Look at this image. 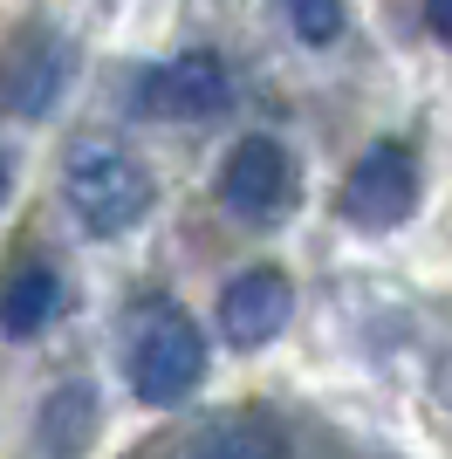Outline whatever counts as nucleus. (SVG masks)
Segmentation results:
<instances>
[{"label":"nucleus","mask_w":452,"mask_h":459,"mask_svg":"<svg viewBox=\"0 0 452 459\" xmlns=\"http://www.w3.org/2000/svg\"><path fill=\"white\" fill-rule=\"evenodd\" d=\"M62 199H69V212L83 220V233L117 240V233H131L151 212L158 186H151V172L117 137H83V144H69V158H62Z\"/></svg>","instance_id":"f257e3e1"},{"label":"nucleus","mask_w":452,"mask_h":459,"mask_svg":"<svg viewBox=\"0 0 452 459\" xmlns=\"http://www.w3.org/2000/svg\"><path fill=\"white\" fill-rule=\"evenodd\" d=\"M199 377H206V336H199V323L178 316V308H151L144 323H137V336H131V391H137V404L165 411V404L192 398Z\"/></svg>","instance_id":"f03ea898"},{"label":"nucleus","mask_w":452,"mask_h":459,"mask_svg":"<svg viewBox=\"0 0 452 459\" xmlns=\"http://www.w3.org/2000/svg\"><path fill=\"white\" fill-rule=\"evenodd\" d=\"M412 206H418V158L397 137H384L343 178V220L363 227V233H391V227L412 220Z\"/></svg>","instance_id":"7ed1b4c3"},{"label":"nucleus","mask_w":452,"mask_h":459,"mask_svg":"<svg viewBox=\"0 0 452 459\" xmlns=\"http://www.w3.org/2000/svg\"><path fill=\"white\" fill-rule=\"evenodd\" d=\"M226 103H233L226 62L206 56V48L158 62V69L137 76V90H131V110L137 117H158V124H199V117H220Z\"/></svg>","instance_id":"20e7f679"},{"label":"nucleus","mask_w":452,"mask_h":459,"mask_svg":"<svg viewBox=\"0 0 452 459\" xmlns=\"http://www.w3.org/2000/svg\"><path fill=\"white\" fill-rule=\"evenodd\" d=\"M220 206L247 227H267L295 206V158L274 144V137H240L226 152V172H220Z\"/></svg>","instance_id":"39448f33"},{"label":"nucleus","mask_w":452,"mask_h":459,"mask_svg":"<svg viewBox=\"0 0 452 459\" xmlns=\"http://www.w3.org/2000/svg\"><path fill=\"white\" fill-rule=\"evenodd\" d=\"M295 316V288L282 268H240L220 288V336L233 350H267Z\"/></svg>","instance_id":"423d86ee"},{"label":"nucleus","mask_w":452,"mask_h":459,"mask_svg":"<svg viewBox=\"0 0 452 459\" xmlns=\"http://www.w3.org/2000/svg\"><path fill=\"white\" fill-rule=\"evenodd\" d=\"M96 425H103L96 384L90 377H62L35 411V453L41 459H83L96 446Z\"/></svg>","instance_id":"0eeeda50"},{"label":"nucleus","mask_w":452,"mask_h":459,"mask_svg":"<svg viewBox=\"0 0 452 459\" xmlns=\"http://www.w3.org/2000/svg\"><path fill=\"white\" fill-rule=\"evenodd\" d=\"M62 76H69V48L35 28V35L7 56V69H0V103H7L14 117H41L48 103H56Z\"/></svg>","instance_id":"6e6552de"},{"label":"nucleus","mask_w":452,"mask_h":459,"mask_svg":"<svg viewBox=\"0 0 452 459\" xmlns=\"http://www.w3.org/2000/svg\"><path fill=\"white\" fill-rule=\"evenodd\" d=\"M56 316H62V274L48 261H28L0 281V336L7 343H35Z\"/></svg>","instance_id":"1a4fd4ad"},{"label":"nucleus","mask_w":452,"mask_h":459,"mask_svg":"<svg viewBox=\"0 0 452 459\" xmlns=\"http://www.w3.org/2000/svg\"><path fill=\"white\" fill-rule=\"evenodd\" d=\"M192 459H274V432H267V425H254V419L220 425V432H213Z\"/></svg>","instance_id":"9d476101"},{"label":"nucleus","mask_w":452,"mask_h":459,"mask_svg":"<svg viewBox=\"0 0 452 459\" xmlns=\"http://www.w3.org/2000/svg\"><path fill=\"white\" fill-rule=\"evenodd\" d=\"M288 7V28H295L309 48H329L343 35V0H282Z\"/></svg>","instance_id":"9b49d317"},{"label":"nucleus","mask_w":452,"mask_h":459,"mask_svg":"<svg viewBox=\"0 0 452 459\" xmlns=\"http://www.w3.org/2000/svg\"><path fill=\"white\" fill-rule=\"evenodd\" d=\"M425 28L452 48V0H425Z\"/></svg>","instance_id":"f8f14e48"},{"label":"nucleus","mask_w":452,"mask_h":459,"mask_svg":"<svg viewBox=\"0 0 452 459\" xmlns=\"http://www.w3.org/2000/svg\"><path fill=\"white\" fill-rule=\"evenodd\" d=\"M7 186H14V165H7V152H0V206H7Z\"/></svg>","instance_id":"ddd939ff"}]
</instances>
